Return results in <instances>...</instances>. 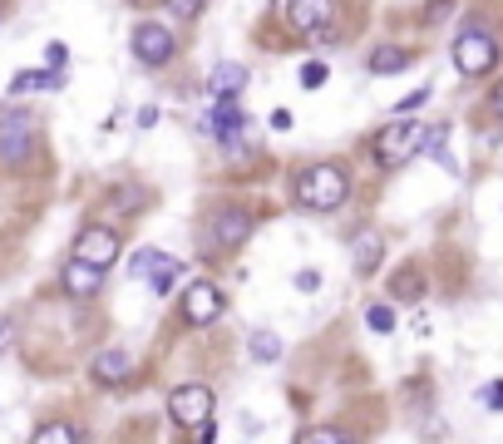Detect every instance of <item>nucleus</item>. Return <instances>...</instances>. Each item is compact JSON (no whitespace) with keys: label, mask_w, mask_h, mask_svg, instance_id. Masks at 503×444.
<instances>
[{"label":"nucleus","mask_w":503,"mask_h":444,"mask_svg":"<svg viewBox=\"0 0 503 444\" xmlns=\"http://www.w3.org/2000/svg\"><path fill=\"white\" fill-rule=\"evenodd\" d=\"M351 198V173L336 159H321L311 168H301L297 178V202L306 212H336L341 202Z\"/></svg>","instance_id":"obj_1"},{"label":"nucleus","mask_w":503,"mask_h":444,"mask_svg":"<svg viewBox=\"0 0 503 444\" xmlns=\"http://www.w3.org/2000/svg\"><path fill=\"white\" fill-rule=\"evenodd\" d=\"M498 65V40L488 26H478V20H464L459 35H454V69H459L464 79H484L494 75Z\"/></svg>","instance_id":"obj_2"},{"label":"nucleus","mask_w":503,"mask_h":444,"mask_svg":"<svg viewBox=\"0 0 503 444\" xmlns=\"http://www.w3.org/2000/svg\"><path fill=\"white\" fill-rule=\"evenodd\" d=\"M420 134H424V124H410V119H400V124H385V129L375 134V143H371L375 163H380V168L410 163L414 153H420Z\"/></svg>","instance_id":"obj_3"},{"label":"nucleus","mask_w":503,"mask_h":444,"mask_svg":"<svg viewBox=\"0 0 503 444\" xmlns=\"http://www.w3.org/2000/svg\"><path fill=\"white\" fill-rule=\"evenodd\" d=\"M203 237H207V252H232L252 237V212L247 208H213L203 222Z\"/></svg>","instance_id":"obj_4"},{"label":"nucleus","mask_w":503,"mask_h":444,"mask_svg":"<svg viewBox=\"0 0 503 444\" xmlns=\"http://www.w3.org/2000/svg\"><path fill=\"white\" fill-rule=\"evenodd\" d=\"M129 277H139V282H149L158 296L163 292H173L178 277H183V262L178 257H168V252H158V247H139L129 257Z\"/></svg>","instance_id":"obj_5"},{"label":"nucleus","mask_w":503,"mask_h":444,"mask_svg":"<svg viewBox=\"0 0 503 444\" xmlns=\"http://www.w3.org/2000/svg\"><path fill=\"white\" fill-rule=\"evenodd\" d=\"M133 59H139L143 69H163L168 59L178 55V40H173V30L168 26H158V20H139L133 26Z\"/></svg>","instance_id":"obj_6"},{"label":"nucleus","mask_w":503,"mask_h":444,"mask_svg":"<svg viewBox=\"0 0 503 444\" xmlns=\"http://www.w3.org/2000/svg\"><path fill=\"white\" fill-rule=\"evenodd\" d=\"M30 153H35V114H26V109L5 114L0 119V163L20 168V163H30Z\"/></svg>","instance_id":"obj_7"},{"label":"nucleus","mask_w":503,"mask_h":444,"mask_svg":"<svg viewBox=\"0 0 503 444\" xmlns=\"http://www.w3.org/2000/svg\"><path fill=\"white\" fill-rule=\"evenodd\" d=\"M287 20L297 35H311V40H330V20H336V0H291Z\"/></svg>","instance_id":"obj_8"},{"label":"nucleus","mask_w":503,"mask_h":444,"mask_svg":"<svg viewBox=\"0 0 503 444\" xmlns=\"http://www.w3.org/2000/svg\"><path fill=\"white\" fill-rule=\"evenodd\" d=\"M119 247H124V243H119V232H114V227H100V222L84 227V232L75 237V257L89 262V267H100V272H109L119 262Z\"/></svg>","instance_id":"obj_9"},{"label":"nucleus","mask_w":503,"mask_h":444,"mask_svg":"<svg viewBox=\"0 0 503 444\" xmlns=\"http://www.w3.org/2000/svg\"><path fill=\"white\" fill-rule=\"evenodd\" d=\"M168 415H173V425H183V429H198L203 419H213V390L207 386H178L168 395Z\"/></svg>","instance_id":"obj_10"},{"label":"nucleus","mask_w":503,"mask_h":444,"mask_svg":"<svg viewBox=\"0 0 503 444\" xmlns=\"http://www.w3.org/2000/svg\"><path fill=\"white\" fill-rule=\"evenodd\" d=\"M223 292H217V282H193L188 292H183V321L188 326H213L217 316H223Z\"/></svg>","instance_id":"obj_11"},{"label":"nucleus","mask_w":503,"mask_h":444,"mask_svg":"<svg viewBox=\"0 0 503 444\" xmlns=\"http://www.w3.org/2000/svg\"><path fill=\"white\" fill-rule=\"evenodd\" d=\"M59 286H65L69 296H79V302H89V296H100L104 272H100V267H89V262H79V257H69V262H65V272H59Z\"/></svg>","instance_id":"obj_12"},{"label":"nucleus","mask_w":503,"mask_h":444,"mask_svg":"<svg viewBox=\"0 0 503 444\" xmlns=\"http://www.w3.org/2000/svg\"><path fill=\"white\" fill-rule=\"evenodd\" d=\"M247 129V114H242V104L237 99H217L213 104V114H207V134H213L217 143H232Z\"/></svg>","instance_id":"obj_13"},{"label":"nucleus","mask_w":503,"mask_h":444,"mask_svg":"<svg viewBox=\"0 0 503 444\" xmlns=\"http://www.w3.org/2000/svg\"><path fill=\"white\" fill-rule=\"evenodd\" d=\"M242 89H247V65H237V59L213 65V75H207V94L213 99H237Z\"/></svg>","instance_id":"obj_14"},{"label":"nucleus","mask_w":503,"mask_h":444,"mask_svg":"<svg viewBox=\"0 0 503 444\" xmlns=\"http://www.w3.org/2000/svg\"><path fill=\"white\" fill-rule=\"evenodd\" d=\"M89 376L100 380V386H124V380L133 376V356L129 351H100L89 366Z\"/></svg>","instance_id":"obj_15"},{"label":"nucleus","mask_w":503,"mask_h":444,"mask_svg":"<svg viewBox=\"0 0 503 444\" xmlns=\"http://www.w3.org/2000/svg\"><path fill=\"white\" fill-rule=\"evenodd\" d=\"M35 89H65V75L59 69H20L16 79H10V94H35Z\"/></svg>","instance_id":"obj_16"},{"label":"nucleus","mask_w":503,"mask_h":444,"mask_svg":"<svg viewBox=\"0 0 503 444\" xmlns=\"http://www.w3.org/2000/svg\"><path fill=\"white\" fill-rule=\"evenodd\" d=\"M380 262H385V237H380V232H361V237H355V272L371 277Z\"/></svg>","instance_id":"obj_17"},{"label":"nucleus","mask_w":503,"mask_h":444,"mask_svg":"<svg viewBox=\"0 0 503 444\" xmlns=\"http://www.w3.org/2000/svg\"><path fill=\"white\" fill-rule=\"evenodd\" d=\"M445 143H449V124H429L424 134H420V153H424V159H435V163H445L449 173H454V159H449Z\"/></svg>","instance_id":"obj_18"},{"label":"nucleus","mask_w":503,"mask_h":444,"mask_svg":"<svg viewBox=\"0 0 503 444\" xmlns=\"http://www.w3.org/2000/svg\"><path fill=\"white\" fill-rule=\"evenodd\" d=\"M410 59L414 55L404 50V45H380V50H371V75H400Z\"/></svg>","instance_id":"obj_19"},{"label":"nucleus","mask_w":503,"mask_h":444,"mask_svg":"<svg viewBox=\"0 0 503 444\" xmlns=\"http://www.w3.org/2000/svg\"><path fill=\"white\" fill-rule=\"evenodd\" d=\"M247 351H252V361L272 366V361H281V336L277 331H252L247 336Z\"/></svg>","instance_id":"obj_20"},{"label":"nucleus","mask_w":503,"mask_h":444,"mask_svg":"<svg viewBox=\"0 0 503 444\" xmlns=\"http://www.w3.org/2000/svg\"><path fill=\"white\" fill-rule=\"evenodd\" d=\"M30 444H79V429H75V425H65V419H50V425L35 429V439H30Z\"/></svg>","instance_id":"obj_21"},{"label":"nucleus","mask_w":503,"mask_h":444,"mask_svg":"<svg viewBox=\"0 0 503 444\" xmlns=\"http://www.w3.org/2000/svg\"><path fill=\"white\" fill-rule=\"evenodd\" d=\"M365 326H371L375 336H390V331H395V306H390V302H375L371 311H365Z\"/></svg>","instance_id":"obj_22"},{"label":"nucleus","mask_w":503,"mask_h":444,"mask_svg":"<svg viewBox=\"0 0 503 444\" xmlns=\"http://www.w3.org/2000/svg\"><path fill=\"white\" fill-rule=\"evenodd\" d=\"M168 10H173L178 20H198L207 10V0H168Z\"/></svg>","instance_id":"obj_23"},{"label":"nucleus","mask_w":503,"mask_h":444,"mask_svg":"<svg viewBox=\"0 0 503 444\" xmlns=\"http://www.w3.org/2000/svg\"><path fill=\"white\" fill-rule=\"evenodd\" d=\"M321 84H326V65H321V59L301 65V89H321Z\"/></svg>","instance_id":"obj_24"},{"label":"nucleus","mask_w":503,"mask_h":444,"mask_svg":"<svg viewBox=\"0 0 503 444\" xmlns=\"http://www.w3.org/2000/svg\"><path fill=\"white\" fill-rule=\"evenodd\" d=\"M424 104H429V84H424V89H414V94H404V99L395 104V114H410V109H424Z\"/></svg>","instance_id":"obj_25"},{"label":"nucleus","mask_w":503,"mask_h":444,"mask_svg":"<svg viewBox=\"0 0 503 444\" xmlns=\"http://www.w3.org/2000/svg\"><path fill=\"white\" fill-rule=\"evenodd\" d=\"M478 400H484V410H503V380H488Z\"/></svg>","instance_id":"obj_26"},{"label":"nucleus","mask_w":503,"mask_h":444,"mask_svg":"<svg viewBox=\"0 0 503 444\" xmlns=\"http://www.w3.org/2000/svg\"><path fill=\"white\" fill-rule=\"evenodd\" d=\"M301 444H355V439H346V435H336V429H316V435H306Z\"/></svg>","instance_id":"obj_27"},{"label":"nucleus","mask_w":503,"mask_h":444,"mask_svg":"<svg viewBox=\"0 0 503 444\" xmlns=\"http://www.w3.org/2000/svg\"><path fill=\"white\" fill-rule=\"evenodd\" d=\"M395 292H400V296H420V282H414V267H404V272H400Z\"/></svg>","instance_id":"obj_28"},{"label":"nucleus","mask_w":503,"mask_h":444,"mask_svg":"<svg viewBox=\"0 0 503 444\" xmlns=\"http://www.w3.org/2000/svg\"><path fill=\"white\" fill-rule=\"evenodd\" d=\"M316 286H321V272H316V267L297 272V292H316Z\"/></svg>","instance_id":"obj_29"},{"label":"nucleus","mask_w":503,"mask_h":444,"mask_svg":"<svg viewBox=\"0 0 503 444\" xmlns=\"http://www.w3.org/2000/svg\"><path fill=\"white\" fill-rule=\"evenodd\" d=\"M65 59H69L65 45H50V50H45V65H50V69H65Z\"/></svg>","instance_id":"obj_30"},{"label":"nucleus","mask_w":503,"mask_h":444,"mask_svg":"<svg viewBox=\"0 0 503 444\" xmlns=\"http://www.w3.org/2000/svg\"><path fill=\"white\" fill-rule=\"evenodd\" d=\"M193 435H198V444H213V439H217V425H213V419H203V425L193 429Z\"/></svg>","instance_id":"obj_31"},{"label":"nucleus","mask_w":503,"mask_h":444,"mask_svg":"<svg viewBox=\"0 0 503 444\" xmlns=\"http://www.w3.org/2000/svg\"><path fill=\"white\" fill-rule=\"evenodd\" d=\"M272 129H281V134H287V129H291V109H277V114H272Z\"/></svg>","instance_id":"obj_32"},{"label":"nucleus","mask_w":503,"mask_h":444,"mask_svg":"<svg viewBox=\"0 0 503 444\" xmlns=\"http://www.w3.org/2000/svg\"><path fill=\"white\" fill-rule=\"evenodd\" d=\"M158 124V109H139V129H153Z\"/></svg>","instance_id":"obj_33"},{"label":"nucleus","mask_w":503,"mask_h":444,"mask_svg":"<svg viewBox=\"0 0 503 444\" xmlns=\"http://www.w3.org/2000/svg\"><path fill=\"white\" fill-rule=\"evenodd\" d=\"M10 331H16V326H10V316H0V351H5V341H10Z\"/></svg>","instance_id":"obj_34"},{"label":"nucleus","mask_w":503,"mask_h":444,"mask_svg":"<svg viewBox=\"0 0 503 444\" xmlns=\"http://www.w3.org/2000/svg\"><path fill=\"white\" fill-rule=\"evenodd\" d=\"M494 114H498V119H503V79H498V84H494Z\"/></svg>","instance_id":"obj_35"}]
</instances>
